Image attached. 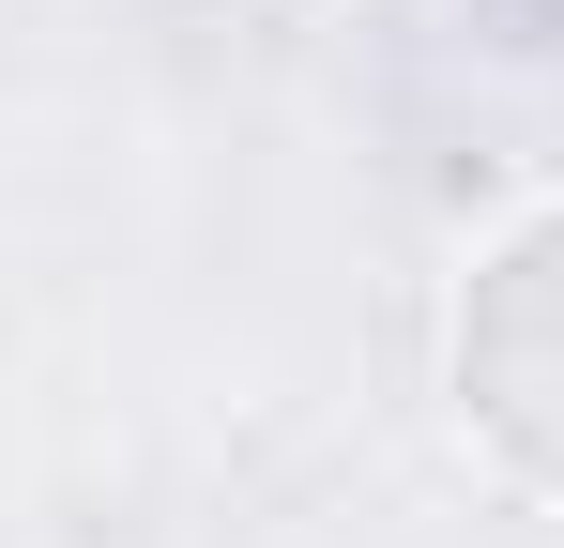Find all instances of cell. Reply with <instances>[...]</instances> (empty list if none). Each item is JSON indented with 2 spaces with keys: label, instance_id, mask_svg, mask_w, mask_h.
Listing matches in <instances>:
<instances>
[{
  "label": "cell",
  "instance_id": "obj_1",
  "mask_svg": "<svg viewBox=\"0 0 564 548\" xmlns=\"http://www.w3.org/2000/svg\"><path fill=\"white\" fill-rule=\"evenodd\" d=\"M443 412L488 487L564 518V183L503 198L443 289Z\"/></svg>",
  "mask_w": 564,
  "mask_h": 548
}]
</instances>
